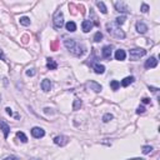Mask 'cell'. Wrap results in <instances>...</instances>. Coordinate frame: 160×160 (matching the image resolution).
<instances>
[{
	"instance_id": "cell-1",
	"label": "cell",
	"mask_w": 160,
	"mask_h": 160,
	"mask_svg": "<svg viewBox=\"0 0 160 160\" xmlns=\"http://www.w3.org/2000/svg\"><path fill=\"white\" fill-rule=\"evenodd\" d=\"M64 45L75 56H83L84 54H85V51H86V48L84 46L83 44H79L75 39H68V38H66L64 40Z\"/></svg>"
},
{
	"instance_id": "cell-2",
	"label": "cell",
	"mask_w": 160,
	"mask_h": 160,
	"mask_svg": "<svg viewBox=\"0 0 160 160\" xmlns=\"http://www.w3.org/2000/svg\"><path fill=\"white\" fill-rule=\"evenodd\" d=\"M106 30H108V33L112 35V36L116 38V39H125V36H126L125 33L120 29V26L116 25L115 23H108L106 24Z\"/></svg>"
},
{
	"instance_id": "cell-3",
	"label": "cell",
	"mask_w": 160,
	"mask_h": 160,
	"mask_svg": "<svg viewBox=\"0 0 160 160\" xmlns=\"http://www.w3.org/2000/svg\"><path fill=\"white\" fill-rule=\"evenodd\" d=\"M53 23H54L55 29H61L64 26V14L61 10H56L54 16H53Z\"/></svg>"
},
{
	"instance_id": "cell-4",
	"label": "cell",
	"mask_w": 160,
	"mask_h": 160,
	"mask_svg": "<svg viewBox=\"0 0 160 160\" xmlns=\"http://www.w3.org/2000/svg\"><path fill=\"white\" fill-rule=\"evenodd\" d=\"M145 54H146V50H144V49H130L129 50V56H130V60L133 61L139 60Z\"/></svg>"
},
{
	"instance_id": "cell-5",
	"label": "cell",
	"mask_w": 160,
	"mask_h": 160,
	"mask_svg": "<svg viewBox=\"0 0 160 160\" xmlns=\"http://www.w3.org/2000/svg\"><path fill=\"white\" fill-rule=\"evenodd\" d=\"M86 88L90 89V90H93L94 93H100L101 90H103V86H101L99 83L94 81V80H90V81H88V83H86Z\"/></svg>"
},
{
	"instance_id": "cell-6",
	"label": "cell",
	"mask_w": 160,
	"mask_h": 160,
	"mask_svg": "<svg viewBox=\"0 0 160 160\" xmlns=\"http://www.w3.org/2000/svg\"><path fill=\"white\" fill-rule=\"evenodd\" d=\"M69 143V139L65 135H58L54 138V144L58 146H65Z\"/></svg>"
},
{
	"instance_id": "cell-7",
	"label": "cell",
	"mask_w": 160,
	"mask_h": 160,
	"mask_svg": "<svg viewBox=\"0 0 160 160\" xmlns=\"http://www.w3.org/2000/svg\"><path fill=\"white\" fill-rule=\"evenodd\" d=\"M32 135H33V138H35V139H40V138H43L45 135V130H44L43 128L34 126L32 129Z\"/></svg>"
},
{
	"instance_id": "cell-8",
	"label": "cell",
	"mask_w": 160,
	"mask_h": 160,
	"mask_svg": "<svg viewBox=\"0 0 160 160\" xmlns=\"http://www.w3.org/2000/svg\"><path fill=\"white\" fill-rule=\"evenodd\" d=\"M0 130H1L4 133V138L5 139H8L9 136V133H10V126L8 125V123L5 121V120H0Z\"/></svg>"
},
{
	"instance_id": "cell-9",
	"label": "cell",
	"mask_w": 160,
	"mask_h": 160,
	"mask_svg": "<svg viewBox=\"0 0 160 160\" xmlns=\"http://www.w3.org/2000/svg\"><path fill=\"white\" fill-rule=\"evenodd\" d=\"M112 54H113V46L112 45H106L103 48V50H101V55H103L104 59H110V58H112Z\"/></svg>"
},
{
	"instance_id": "cell-10",
	"label": "cell",
	"mask_w": 160,
	"mask_h": 160,
	"mask_svg": "<svg viewBox=\"0 0 160 160\" xmlns=\"http://www.w3.org/2000/svg\"><path fill=\"white\" fill-rule=\"evenodd\" d=\"M156 65H158V60H156V58H155V56L149 58V59L145 61V64H144L145 69H153V68H155Z\"/></svg>"
},
{
	"instance_id": "cell-11",
	"label": "cell",
	"mask_w": 160,
	"mask_h": 160,
	"mask_svg": "<svg viewBox=\"0 0 160 160\" xmlns=\"http://www.w3.org/2000/svg\"><path fill=\"white\" fill-rule=\"evenodd\" d=\"M93 26H94V23H93L91 20H83L81 23V29L84 33H89L90 30L93 29Z\"/></svg>"
},
{
	"instance_id": "cell-12",
	"label": "cell",
	"mask_w": 160,
	"mask_h": 160,
	"mask_svg": "<svg viewBox=\"0 0 160 160\" xmlns=\"http://www.w3.org/2000/svg\"><path fill=\"white\" fill-rule=\"evenodd\" d=\"M135 28H136V32L139 33V34H145L146 32H148V25L144 24L143 21H138L136 25H135Z\"/></svg>"
},
{
	"instance_id": "cell-13",
	"label": "cell",
	"mask_w": 160,
	"mask_h": 160,
	"mask_svg": "<svg viewBox=\"0 0 160 160\" xmlns=\"http://www.w3.org/2000/svg\"><path fill=\"white\" fill-rule=\"evenodd\" d=\"M115 9H116V11H119V13H129L128 6L123 1H118L115 4Z\"/></svg>"
},
{
	"instance_id": "cell-14",
	"label": "cell",
	"mask_w": 160,
	"mask_h": 160,
	"mask_svg": "<svg viewBox=\"0 0 160 160\" xmlns=\"http://www.w3.org/2000/svg\"><path fill=\"white\" fill-rule=\"evenodd\" d=\"M125 58H126L125 50H123V49H118V50L115 51V59H116V60L123 61V60H125Z\"/></svg>"
},
{
	"instance_id": "cell-15",
	"label": "cell",
	"mask_w": 160,
	"mask_h": 160,
	"mask_svg": "<svg viewBox=\"0 0 160 160\" xmlns=\"http://www.w3.org/2000/svg\"><path fill=\"white\" fill-rule=\"evenodd\" d=\"M93 69H94V72H95L96 74H104V72H105V66L101 65V64H99V63L93 64Z\"/></svg>"
},
{
	"instance_id": "cell-16",
	"label": "cell",
	"mask_w": 160,
	"mask_h": 160,
	"mask_svg": "<svg viewBox=\"0 0 160 160\" xmlns=\"http://www.w3.org/2000/svg\"><path fill=\"white\" fill-rule=\"evenodd\" d=\"M134 81H135V78L134 76H126V78H124L121 80V86L126 88V86H129L130 84H133Z\"/></svg>"
},
{
	"instance_id": "cell-17",
	"label": "cell",
	"mask_w": 160,
	"mask_h": 160,
	"mask_svg": "<svg viewBox=\"0 0 160 160\" xmlns=\"http://www.w3.org/2000/svg\"><path fill=\"white\" fill-rule=\"evenodd\" d=\"M46 68L49 70H55L58 68V64L54 59H51V58H48V61H46Z\"/></svg>"
},
{
	"instance_id": "cell-18",
	"label": "cell",
	"mask_w": 160,
	"mask_h": 160,
	"mask_svg": "<svg viewBox=\"0 0 160 160\" xmlns=\"http://www.w3.org/2000/svg\"><path fill=\"white\" fill-rule=\"evenodd\" d=\"M41 89L44 91H49L51 89V81L49 79H44L41 81Z\"/></svg>"
},
{
	"instance_id": "cell-19",
	"label": "cell",
	"mask_w": 160,
	"mask_h": 160,
	"mask_svg": "<svg viewBox=\"0 0 160 160\" xmlns=\"http://www.w3.org/2000/svg\"><path fill=\"white\" fill-rule=\"evenodd\" d=\"M65 28H66V30H68V32L74 33L75 30H76V24H75L74 21H68V23L65 24Z\"/></svg>"
},
{
	"instance_id": "cell-20",
	"label": "cell",
	"mask_w": 160,
	"mask_h": 160,
	"mask_svg": "<svg viewBox=\"0 0 160 160\" xmlns=\"http://www.w3.org/2000/svg\"><path fill=\"white\" fill-rule=\"evenodd\" d=\"M16 138H18V139H20L21 143H28V138H26V135L24 134L23 131H18L16 133Z\"/></svg>"
},
{
	"instance_id": "cell-21",
	"label": "cell",
	"mask_w": 160,
	"mask_h": 160,
	"mask_svg": "<svg viewBox=\"0 0 160 160\" xmlns=\"http://www.w3.org/2000/svg\"><path fill=\"white\" fill-rule=\"evenodd\" d=\"M96 6L99 8V10L103 13V14H106V13H108V9H106L105 4H104L103 1H98V3H96Z\"/></svg>"
},
{
	"instance_id": "cell-22",
	"label": "cell",
	"mask_w": 160,
	"mask_h": 160,
	"mask_svg": "<svg viewBox=\"0 0 160 160\" xmlns=\"http://www.w3.org/2000/svg\"><path fill=\"white\" fill-rule=\"evenodd\" d=\"M125 20H126V16L125 15H121V16H118L116 19H115V24L116 25H123L124 23H125Z\"/></svg>"
},
{
	"instance_id": "cell-23",
	"label": "cell",
	"mask_w": 160,
	"mask_h": 160,
	"mask_svg": "<svg viewBox=\"0 0 160 160\" xmlns=\"http://www.w3.org/2000/svg\"><path fill=\"white\" fill-rule=\"evenodd\" d=\"M81 104H83L81 100L76 98V99L74 100V103H73V110H79L80 108H81Z\"/></svg>"
},
{
	"instance_id": "cell-24",
	"label": "cell",
	"mask_w": 160,
	"mask_h": 160,
	"mask_svg": "<svg viewBox=\"0 0 160 160\" xmlns=\"http://www.w3.org/2000/svg\"><path fill=\"white\" fill-rule=\"evenodd\" d=\"M20 24L21 25H24V26H29L30 25V23H32V21H30V19L28 16H23V18H20Z\"/></svg>"
},
{
	"instance_id": "cell-25",
	"label": "cell",
	"mask_w": 160,
	"mask_h": 160,
	"mask_svg": "<svg viewBox=\"0 0 160 160\" xmlns=\"http://www.w3.org/2000/svg\"><path fill=\"white\" fill-rule=\"evenodd\" d=\"M110 88H112L114 91H116L120 88V83L118 81V80H112V81H110Z\"/></svg>"
},
{
	"instance_id": "cell-26",
	"label": "cell",
	"mask_w": 160,
	"mask_h": 160,
	"mask_svg": "<svg viewBox=\"0 0 160 160\" xmlns=\"http://www.w3.org/2000/svg\"><path fill=\"white\" fill-rule=\"evenodd\" d=\"M141 152H143L144 155L152 153V152H153V146H150V145H144L143 148H141Z\"/></svg>"
},
{
	"instance_id": "cell-27",
	"label": "cell",
	"mask_w": 160,
	"mask_h": 160,
	"mask_svg": "<svg viewBox=\"0 0 160 160\" xmlns=\"http://www.w3.org/2000/svg\"><path fill=\"white\" fill-rule=\"evenodd\" d=\"M113 114H110V113H106V114H104V116H103V121L104 123H109L110 120H113Z\"/></svg>"
},
{
	"instance_id": "cell-28",
	"label": "cell",
	"mask_w": 160,
	"mask_h": 160,
	"mask_svg": "<svg viewBox=\"0 0 160 160\" xmlns=\"http://www.w3.org/2000/svg\"><path fill=\"white\" fill-rule=\"evenodd\" d=\"M101 39H103V34H101L100 32H96L95 35H94V41L95 43H99Z\"/></svg>"
},
{
	"instance_id": "cell-29",
	"label": "cell",
	"mask_w": 160,
	"mask_h": 160,
	"mask_svg": "<svg viewBox=\"0 0 160 160\" xmlns=\"http://www.w3.org/2000/svg\"><path fill=\"white\" fill-rule=\"evenodd\" d=\"M149 5H148V4H141V8H140V10H141V13H148L149 11Z\"/></svg>"
},
{
	"instance_id": "cell-30",
	"label": "cell",
	"mask_w": 160,
	"mask_h": 160,
	"mask_svg": "<svg viewBox=\"0 0 160 160\" xmlns=\"http://www.w3.org/2000/svg\"><path fill=\"white\" fill-rule=\"evenodd\" d=\"M50 48H51L53 51H56L58 50V41H56V40H54V41L50 44Z\"/></svg>"
},
{
	"instance_id": "cell-31",
	"label": "cell",
	"mask_w": 160,
	"mask_h": 160,
	"mask_svg": "<svg viewBox=\"0 0 160 160\" xmlns=\"http://www.w3.org/2000/svg\"><path fill=\"white\" fill-rule=\"evenodd\" d=\"M35 74H36V72H35L34 69H29V70H26V75H28V76H34Z\"/></svg>"
},
{
	"instance_id": "cell-32",
	"label": "cell",
	"mask_w": 160,
	"mask_h": 160,
	"mask_svg": "<svg viewBox=\"0 0 160 160\" xmlns=\"http://www.w3.org/2000/svg\"><path fill=\"white\" fill-rule=\"evenodd\" d=\"M145 113V108L144 106H139V108L136 109V114H144Z\"/></svg>"
},
{
	"instance_id": "cell-33",
	"label": "cell",
	"mask_w": 160,
	"mask_h": 160,
	"mask_svg": "<svg viewBox=\"0 0 160 160\" xmlns=\"http://www.w3.org/2000/svg\"><path fill=\"white\" fill-rule=\"evenodd\" d=\"M141 101H143V104H150V103H152L149 98H143V99H141Z\"/></svg>"
},
{
	"instance_id": "cell-34",
	"label": "cell",
	"mask_w": 160,
	"mask_h": 160,
	"mask_svg": "<svg viewBox=\"0 0 160 160\" xmlns=\"http://www.w3.org/2000/svg\"><path fill=\"white\" fill-rule=\"evenodd\" d=\"M148 88H149V90H150V91H153V93H156V91H159V88H155V86H150V85H149Z\"/></svg>"
},
{
	"instance_id": "cell-35",
	"label": "cell",
	"mask_w": 160,
	"mask_h": 160,
	"mask_svg": "<svg viewBox=\"0 0 160 160\" xmlns=\"http://www.w3.org/2000/svg\"><path fill=\"white\" fill-rule=\"evenodd\" d=\"M28 39H29V36H28V35H24V36L21 38V40H23V43H24V44H26V43H28Z\"/></svg>"
},
{
	"instance_id": "cell-36",
	"label": "cell",
	"mask_w": 160,
	"mask_h": 160,
	"mask_svg": "<svg viewBox=\"0 0 160 160\" xmlns=\"http://www.w3.org/2000/svg\"><path fill=\"white\" fill-rule=\"evenodd\" d=\"M44 113H45V114H53L51 109H49V108H45V109H44Z\"/></svg>"
},
{
	"instance_id": "cell-37",
	"label": "cell",
	"mask_w": 160,
	"mask_h": 160,
	"mask_svg": "<svg viewBox=\"0 0 160 160\" xmlns=\"http://www.w3.org/2000/svg\"><path fill=\"white\" fill-rule=\"evenodd\" d=\"M5 112H6V114L10 115V116L13 115V112H11V109H10V108H6V109H5Z\"/></svg>"
},
{
	"instance_id": "cell-38",
	"label": "cell",
	"mask_w": 160,
	"mask_h": 160,
	"mask_svg": "<svg viewBox=\"0 0 160 160\" xmlns=\"http://www.w3.org/2000/svg\"><path fill=\"white\" fill-rule=\"evenodd\" d=\"M79 9H80V13H81V14H84V13H85V8H84L83 5H80Z\"/></svg>"
},
{
	"instance_id": "cell-39",
	"label": "cell",
	"mask_w": 160,
	"mask_h": 160,
	"mask_svg": "<svg viewBox=\"0 0 160 160\" xmlns=\"http://www.w3.org/2000/svg\"><path fill=\"white\" fill-rule=\"evenodd\" d=\"M5 159H18V156H14V155H9V156H5Z\"/></svg>"
},
{
	"instance_id": "cell-40",
	"label": "cell",
	"mask_w": 160,
	"mask_h": 160,
	"mask_svg": "<svg viewBox=\"0 0 160 160\" xmlns=\"http://www.w3.org/2000/svg\"><path fill=\"white\" fill-rule=\"evenodd\" d=\"M3 59H4V53L1 49H0V60H3Z\"/></svg>"
},
{
	"instance_id": "cell-41",
	"label": "cell",
	"mask_w": 160,
	"mask_h": 160,
	"mask_svg": "<svg viewBox=\"0 0 160 160\" xmlns=\"http://www.w3.org/2000/svg\"><path fill=\"white\" fill-rule=\"evenodd\" d=\"M0 100H1V95H0Z\"/></svg>"
}]
</instances>
